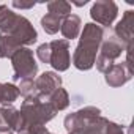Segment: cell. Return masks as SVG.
I'll list each match as a JSON object with an SVG mask.
<instances>
[{
    "label": "cell",
    "instance_id": "484cf974",
    "mask_svg": "<svg viewBox=\"0 0 134 134\" xmlns=\"http://www.w3.org/2000/svg\"><path fill=\"white\" fill-rule=\"evenodd\" d=\"M47 134H52V132H47Z\"/></svg>",
    "mask_w": 134,
    "mask_h": 134
},
{
    "label": "cell",
    "instance_id": "9c48e42d",
    "mask_svg": "<svg viewBox=\"0 0 134 134\" xmlns=\"http://www.w3.org/2000/svg\"><path fill=\"white\" fill-rule=\"evenodd\" d=\"M132 77V66H129L126 62L115 63L104 73V81L109 87H121Z\"/></svg>",
    "mask_w": 134,
    "mask_h": 134
},
{
    "label": "cell",
    "instance_id": "4fadbf2b",
    "mask_svg": "<svg viewBox=\"0 0 134 134\" xmlns=\"http://www.w3.org/2000/svg\"><path fill=\"white\" fill-rule=\"evenodd\" d=\"M47 103L52 106V109L55 110V112H58V110H65L66 107L70 106V95H68V92H66L65 88H57L49 98H47Z\"/></svg>",
    "mask_w": 134,
    "mask_h": 134
},
{
    "label": "cell",
    "instance_id": "7c38bea8",
    "mask_svg": "<svg viewBox=\"0 0 134 134\" xmlns=\"http://www.w3.org/2000/svg\"><path fill=\"white\" fill-rule=\"evenodd\" d=\"M81 27H82V21L77 14H68L66 18H63L62 25H60V32L65 36L66 41L74 40L79 36L81 33Z\"/></svg>",
    "mask_w": 134,
    "mask_h": 134
},
{
    "label": "cell",
    "instance_id": "30bf717a",
    "mask_svg": "<svg viewBox=\"0 0 134 134\" xmlns=\"http://www.w3.org/2000/svg\"><path fill=\"white\" fill-rule=\"evenodd\" d=\"M35 85H36V92H38V98L40 99H47L57 88L62 87V77L54 73V71H44L41 76H38L35 79Z\"/></svg>",
    "mask_w": 134,
    "mask_h": 134
},
{
    "label": "cell",
    "instance_id": "e0dca14e",
    "mask_svg": "<svg viewBox=\"0 0 134 134\" xmlns=\"http://www.w3.org/2000/svg\"><path fill=\"white\" fill-rule=\"evenodd\" d=\"M18 88H19V95H22L24 99H27V98H38L35 79H22L21 84L18 85Z\"/></svg>",
    "mask_w": 134,
    "mask_h": 134
},
{
    "label": "cell",
    "instance_id": "52a82bcc",
    "mask_svg": "<svg viewBox=\"0 0 134 134\" xmlns=\"http://www.w3.org/2000/svg\"><path fill=\"white\" fill-rule=\"evenodd\" d=\"M118 14V7L112 0H98L92 5L90 16L103 29H109Z\"/></svg>",
    "mask_w": 134,
    "mask_h": 134
},
{
    "label": "cell",
    "instance_id": "44dd1931",
    "mask_svg": "<svg viewBox=\"0 0 134 134\" xmlns=\"http://www.w3.org/2000/svg\"><path fill=\"white\" fill-rule=\"evenodd\" d=\"M47 128L46 126H30V128H22L19 129L16 134H47Z\"/></svg>",
    "mask_w": 134,
    "mask_h": 134
},
{
    "label": "cell",
    "instance_id": "603a6c76",
    "mask_svg": "<svg viewBox=\"0 0 134 134\" xmlns=\"http://www.w3.org/2000/svg\"><path fill=\"white\" fill-rule=\"evenodd\" d=\"M11 5L13 8H19V10H30L35 7V3H22V2H13Z\"/></svg>",
    "mask_w": 134,
    "mask_h": 134
},
{
    "label": "cell",
    "instance_id": "ac0fdd59",
    "mask_svg": "<svg viewBox=\"0 0 134 134\" xmlns=\"http://www.w3.org/2000/svg\"><path fill=\"white\" fill-rule=\"evenodd\" d=\"M19 98V88L14 84H3V95H2V104L10 106Z\"/></svg>",
    "mask_w": 134,
    "mask_h": 134
},
{
    "label": "cell",
    "instance_id": "7a4b0ae2",
    "mask_svg": "<svg viewBox=\"0 0 134 134\" xmlns=\"http://www.w3.org/2000/svg\"><path fill=\"white\" fill-rule=\"evenodd\" d=\"M0 33L11 36L21 47L30 46L38 40V33L32 22L27 18L16 14L7 5H0Z\"/></svg>",
    "mask_w": 134,
    "mask_h": 134
},
{
    "label": "cell",
    "instance_id": "4316f807",
    "mask_svg": "<svg viewBox=\"0 0 134 134\" xmlns=\"http://www.w3.org/2000/svg\"><path fill=\"white\" fill-rule=\"evenodd\" d=\"M68 134H73V132H68Z\"/></svg>",
    "mask_w": 134,
    "mask_h": 134
},
{
    "label": "cell",
    "instance_id": "9a60e30c",
    "mask_svg": "<svg viewBox=\"0 0 134 134\" xmlns=\"http://www.w3.org/2000/svg\"><path fill=\"white\" fill-rule=\"evenodd\" d=\"M62 21H63V18L55 16V14H51V13H46V14L41 18V27H43V30H44L46 33L55 35V33L60 30Z\"/></svg>",
    "mask_w": 134,
    "mask_h": 134
},
{
    "label": "cell",
    "instance_id": "5b68a950",
    "mask_svg": "<svg viewBox=\"0 0 134 134\" xmlns=\"http://www.w3.org/2000/svg\"><path fill=\"white\" fill-rule=\"evenodd\" d=\"M13 65V81L22 79H35L38 73V63L33 57V51L29 47H19L11 55Z\"/></svg>",
    "mask_w": 134,
    "mask_h": 134
},
{
    "label": "cell",
    "instance_id": "277c9868",
    "mask_svg": "<svg viewBox=\"0 0 134 134\" xmlns=\"http://www.w3.org/2000/svg\"><path fill=\"white\" fill-rule=\"evenodd\" d=\"M126 51V46L115 36V33L112 32V29H104V35H103V41L99 44V51L95 60L96 70L99 73H106L112 65H115V60L118 57H121V54Z\"/></svg>",
    "mask_w": 134,
    "mask_h": 134
},
{
    "label": "cell",
    "instance_id": "2e32d148",
    "mask_svg": "<svg viewBox=\"0 0 134 134\" xmlns=\"http://www.w3.org/2000/svg\"><path fill=\"white\" fill-rule=\"evenodd\" d=\"M47 11L51 14L60 16V18H66L68 14H71V3L65 2V0H54V2L47 3Z\"/></svg>",
    "mask_w": 134,
    "mask_h": 134
},
{
    "label": "cell",
    "instance_id": "7402d4cb",
    "mask_svg": "<svg viewBox=\"0 0 134 134\" xmlns=\"http://www.w3.org/2000/svg\"><path fill=\"white\" fill-rule=\"evenodd\" d=\"M104 134H125V128L120 126L118 123H114V121H107L106 125V129H104Z\"/></svg>",
    "mask_w": 134,
    "mask_h": 134
},
{
    "label": "cell",
    "instance_id": "8fae6325",
    "mask_svg": "<svg viewBox=\"0 0 134 134\" xmlns=\"http://www.w3.org/2000/svg\"><path fill=\"white\" fill-rule=\"evenodd\" d=\"M115 36L128 47H132V36H134V11L128 10L125 11L123 18L117 22V25L112 29Z\"/></svg>",
    "mask_w": 134,
    "mask_h": 134
},
{
    "label": "cell",
    "instance_id": "6da1fadb",
    "mask_svg": "<svg viewBox=\"0 0 134 134\" xmlns=\"http://www.w3.org/2000/svg\"><path fill=\"white\" fill-rule=\"evenodd\" d=\"M104 29L95 22H88L84 25L81 32L79 43L73 54V65L81 71H88L95 66V60L99 51V44L103 41Z\"/></svg>",
    "mask_w": 134,
    "mask_h": 134
},
{
    "label": "cell",
    "instance_id": "5bb4252c",
    "mask_svg": "<svg viewBox=\"0 0 134 134\" xmlns=\"http://www.w3.org/2000/svg\"><path fill=\"white\" fill-rule=\"evenodd\" d=\"M21 46L8 35L0 33V58H11V55L19 49Z\"/></svg>",
    "mask_w": 134,
    "mask_h": 134
},
{
    "label": "cell",
    "instance_id": "8992f818",
    "mask_svg": "<svg viewBox=\"0 0 134 134\" xmlns=\"http://www.w3.org/2000/svg\"><path fill=\"white\" fill-rule=\"evenodd\" d=\"M101 117V110L95 106H85L73 114H68L65 117V129L66 132H73V134H82V131L93 123L96 118Z\"/></svg>",
    "mask_w": 134,
    "mask_h": 134
},
{
    "label": "cell",
    "instance_id": "ffe728a7",
    "mask_svg": "<svg viewBox=\"0 0 134 134\" xmlns=\"http://www.w3.org/2000/svg\"><path fill=\"white\" fill-rule=\"evenodd\" d=\"M36 57L43 62V63H49L51 62V46L49 43H43L38 46L36 49Z\"/></svg>",
    "mask_w": 134,
    "mask_h": 134
},
{
    "label": "cell",
    "instance_id": "ba28073f",
    "mask_svg": "<svg viewBox=\"0 0 134 134\" xmlns=\"http://www.w3.org/2000/svg\"><path fill=\"white\" fill-rule=\"evenodd\" d=\"M51 46V62L49 65L58 73L66 71L71 65V55H70V41L63 40H54L49 43Z\"/></svg>",
    "mask_w": 134,
    "mask_h": 134
},
{
    "label": "cell",
    "instance_id": "3957f363",
    "mask_svg": "<svg viewBox=\"0 0 134 134\" xmlns=\"http://www.w3.org/2000/svg\"><path fill=\"white\" fill-rule=\"evenodd\" d=\"M55 114L57 112L52 109V106L47 101H43L40 98H27L24 99L19 109L18 131L22 128H30V126H46V123L51 121L55 117Z\"/></svg>",
    "mask_w": 134,
    "mask_h": 134
},
{
    "label": "cell",
    "instance_id": "d6986e66",
    "mask_svg": "<svg viewBox=\"0 0 134 134\" xmlns=\"http://www.w3.org/2000/svg\"><path fill=\"white\" fill-rule=\"evenodd\" d=\"M107 121H109L107 118L99 117V118H96L93 123H90V125L82 131V134H104V129H106Z\"/></svg>",
    "mask_w": 134,
    "mask_h": 134
},
{
    "label": "cell",
    "instance_id": "d4e9b609",
    "mask_svg": "<svg viewBox=\"0 0 134 134\" xmlns=\"http://www.w3.org/2000/svg\"><path fill=\"white\" fill-rule=\"evenodd\" d=\"M74 5H77V7H84V5H87V0H84V2H77V3H74Z\"/></svg>",
    "mask_w": 134,
    "mask_h": 134
},
{
    "label": "cell",
    "instance_id": "cb8c5ba5",
    "mask_svg": "<svg viewBox=\"0 0 134 134\" xmlns=\"http://www.w3.org/2000/svg\"><path fill=\"white\" fill-rule=\"evenodd\" d=\"M2 95H3V84L0 82V104H2Z\"/></svg>",
    "mask_w": 134,
    "mask_h": 134
}]
</instances>
